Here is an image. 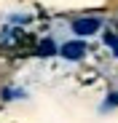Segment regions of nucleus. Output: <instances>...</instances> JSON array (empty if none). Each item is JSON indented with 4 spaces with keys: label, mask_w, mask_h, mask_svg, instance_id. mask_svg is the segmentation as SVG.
<instances>
[{
    "label": "nucleus",
    "mask_w": 118,
    "mask_h": 123,
    "mask_svg": "<svg viewBox=\"0 0 118 123\" xmlns=\"http://www.w3.org/2000/svg\"><path fill=\"white\" fill-rule=\"evenodd\" d=\"M99 19L97 16H81V19H75L72 22V32L78 35V37H89V35H94L97 30H99Z\"/></svg>",
    "instance_id": "nucleus-1"
},
{
    "label": "nucleus",
    "mask_w": 118,
    "mask_h": 123,
    "mask_svg": "<svg viewBox=\"0 0 118 123\" xmlns=\"http://www.w3.org/2000/svg\"><path fill=\"white\" fill-rule=\"evenodd\" d=\"M110 107H118V94H110V96L105 99V107H102V110H110Z\"/></svg>",
    "instance_id": "nucleus-5"
},
{
    "label": "nucleus",
    "mask_w": 118,
    "mask_h": 123,
    "mask_svg": "<svg viewBox=\"0 0 118 123\" xmlns=\"http://www.w3.org/2000/svg\"><path fill=\"white\" fill-rule=\"evenodd\" d=\"M105 40H107V46H110V51H113V54L118 56V35H107Z\"/></svg>",
    "instance_id": "nucleus-4"
},
{
    "label": "nucleus",
    "mask_w": 118,
    "mask_h": 123,
    "mask_svg": "<svg viewBox=\"0 0 118 123\" xmlns=\"http://www.w3.org/2000/svg\"><path fill=\"white\" fill-rule=\"evenodd\" d=\"M56 51V46L51 43V40H43V43H40V56H51Z\"/></svg>",
    "instance_id": "nucleus-3"
},
{
    "label": "nucleus",
    "mask_w": 118,
    "mask_h": 123,
    "mask_svg": "<svg viewBox=\"0 0 118 123\" xmlns=\"http://www.w3.org/2000/svg\"><path fill=\"white\" fill-rule=\"evenodd\" d=\"M59 54H62L67 62H78L86 54V43H83V40H67V43L59 48Z\"/></svg>",
    "instance_id": "nucleus-2"
}]
</instances>
